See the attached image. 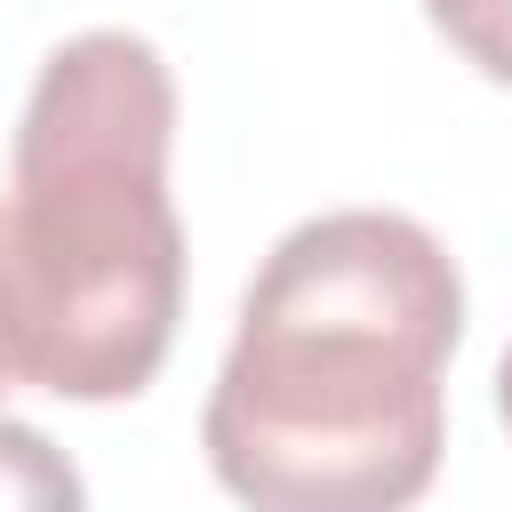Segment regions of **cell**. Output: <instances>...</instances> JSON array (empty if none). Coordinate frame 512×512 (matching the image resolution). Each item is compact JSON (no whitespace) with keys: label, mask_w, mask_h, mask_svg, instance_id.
I'll use <instances>...</instances> for the list:
<instances>
[{"label":"cell","mask_w":512,"mask_h":512,"mask_svg":"<svg viewBox=\"0 0 512 512\" xmlns=\"http://www.w3.org/2000/svg\"><path fill=\"white\" fill-rule=\"evenodd\" d=\"M0 512H88L80 464L24 416H0Z\"/></svg>","instance_id":"3"},{"label":"cell","mask_w":512,"mask_h":512,"mask_svg":"<svg viewBox=\"0 0 512 512\" xmlns=\"http://www.w3.org/2000/svg\"><path fill=\"white\" fill-rule=\"evenodd\" d=\"M496 416H504V432H512V344H504V360H496Z\"/></svg>","instance_id":"6"},{"label":"cell","mask_w":512,"mask_h":512,"mask_svg":"<svg viewBox=\"0 0 512 512\" xmlns=\"http://www.w3.org/2000/svg\"><path fill=\"white\" fill-rule=\"evenodd\" d=\"M176 80L144 32L48 48L8 216V304L24 384L56 400H136L184 320V224L168 200Z\"/></svg>","instance_id":"2"},{"label":"cell","mask_w":512,"mask_h":512,"mask_svg":"<svg viewBox=\"0 0 512 512\" xmlns=\"http://www.w3.org/2000/svg\"><path fill=\"white\" fill-rule=\"evenodd\" d=\"M24 384V360H16V304H8V216H0V392Z\"/></svg>","instance_id":"5"},{"label":"cell","mask_w":512,"mask_h":512,"mask_svg":"<svg viewBox=\"0 0 512 512\" xmlns=\"http://www.w3.org/2000/svg\"><path fill=\"white\" fill-rule=\"evenodd\" d=\"M424 16L472 72L512 88V0H424Z\"/></svg>","instance_id":"4"},{"label":"cell","mask_w":512,"mask_h":512,"mask_svg":"<svg viewBox=\"0 0 512 512\" xmlns=\"http://www.w3.org/2000/svg\"><path fill=\"white\" fill-rule=\"evenodd\" d=\"M456 256L400 208H328L240 296L200 448L248 512H408L448 448Z\"/></svg>","instance_id":"1"}]
</instances>
